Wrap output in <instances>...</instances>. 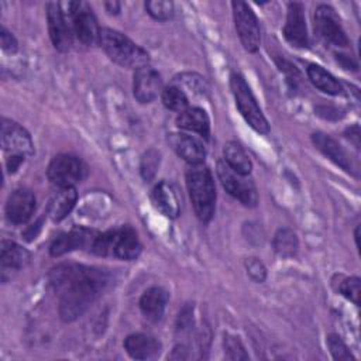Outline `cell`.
<instances>
[{"label": "cell", "instance_id": "cell-1", "mask_svg": "<svg viewBox=\"0 0 361 361\" xmlns=\"http://www.w3.org/2000/svg\"><path fill=\"white\" fill-rule=\"evenodd\" d=\"M106 269L80 264H59L49 272V282L59 298V314L72 322L80 317L110 283Z\"/></svg>", "mask_w": 361, "mask_h": 361}, {"label": "cell", "instance_id": "cell-2", "mask_svg": "<svg viewBox=\"0 0 361 361\" xmlns=\"http://www.w3.org/2000/svg\"><path fill=\"white\" fill-rule=\"evenodd\" d=\"M186 186L196 216L207 223L214 213L216 188L212 171L204 164L190 165L186 171Z\"/></svg>", "mask_w": 361, "mask_h": 361}, {"label": "cell", "instance_id": "cell-3", "mask_svg": "<svg viewBox=\"0 0 361 361\" xmlns=\"http://www.w3.org/2000/svg\"><path fill=\"white\" fill-rule=\"evenodd\" d=\"M99 45L107 54V56L120 66L133 68L135 71L148 65L149 62L148 54L117 30L102 28Z\"/></svg>", "mask_w": 361, "mask_h": 361}, {"label": "cell", "instance_id": "cell-4", "mask_svg": "<svg viewBox=\"0 0 361 361\" xmlns=\"http://www.w3.org/2000/svg\"><path fill=\"white\" fill-rule=\"evenodd\" d=\"M141 243L135 230L121 226L114 230L97 234L90 251L102 257H116L120 259H135L141 252Z\"/></svg>", "mask_w": 361, "mask_h": 361}, {"label": "cell", "instance_id": "cell-5", "mask_svg": "<svg viewBox=\"0 0 361 361\" xmlns=\"http://www.w3.org/2000/svg\"><path fill=\"white\" fill-rule=\"evenodd\" d=\"M230 87L235 99V104L244 120L258 133L267 134L269 131L268 120L257 103L250 86L240 73H233L230 78Z\"/></svg>", "mask_w": 361, "mask_h": 361}, {"label": "cell", "instance_id": "cell-6", "mask_svg": "<svg viewBox=\"0 0 361 361\" xmlns=\"http://www.w3.org/2000/svg\"><path fill=\"white\" fill-rule=\"evenodd\" d=\"M217 176L228 195L240 200L244 206L254 207L258 203V193L248 175H241L231 169L224 161L217 162Z\"/></svg>", "mask_w": 361, "mask_h": 361}, {"label": "cell", "instance_id": "cell-7", "mask_svg": "<svg viewBox=\"0 0 361 361\" xmlns=\"http://www.w3.org/2000/svg\"><path fill=\"white\" fill-rule=\"evenodd\" d=\"M86 166L75 155L61 154L52 158L47 168L48 179L58 188L75 186L85 178Z\"/></svg>", "mask_w": 361, "mask_h": 361}, {"label": "cell", "instance_id": "cell-8", "mask_svg": "<svg viewBox=\"0 0 361 361\" xmlns=\"http://www.w3.org/2000/svg\"><path fill=\"white\" fill-rule=\"evenodd\" d=\"M231 7L235 30L243 47L248 52H257L261 44V31L254 11L244 1H233Z\"/></svg>", "mask_w": 361, "mask_h": 361}, {"label": "cell", "instance_id": "cell-9", "mask_svg": "<svg viewBox=\"0 0 361 361\" xmlns=\"http://www.w3.org/2000/svg\"><path fill=\"white\" fill-rule=\"evenodd\" d=\"M314 30L327 44L334 47H347L348 38L343 30L336 10L327 4L317 6L314 11Z\"/></svg>", "mask_w": 361, "mask_h": 361}, {"label": "cell", "instance_id": "cell-10", "mask_svg": "<svg viewBox=\"0 0 361 361\" xmlns=\"http://www.w3.org/2000/svg\"><path fill=\"white\" fill-rule=\"evenodd\" d=\"M47 20L54 47L61 52L69 51L73 42V34L59 3L52 1L47 4Z\"/></svg>", "mask_w": 361, "mask_h": 361}, {"label": "cell", "instance_id": "cell-11", "mask_svg": "<svg viewBox=\"0 0 361 361\" xmlns=\"http://www.w3.org/2000/svg\"><path fill=\"white\" fill-rule=\"evenodd\" d=\"M133 93L140 103H151L162 93V80L155 69L149 65L134 71Z\"/></svg>", "mask_w": 361, "mask_h": 361}, {"label": "cell", "instance_id": "cell-12", "mask_svg": "<svg viewBox=\"0 0 361 361\" xmlns=\"http://www.w3.org/2000/svg\"><path fill=\"white\" fill-rule=\"evenodd\" d=\"M97 234L99 233L85 227H75L71 231L62 233L61 235H58L52 241L49 247V252L52 257H61L75 250H82V248L90 250Z\"/></svg>", "mask_w": 361, "mask_h": 361}, {"label": "cell", "instance_id": "cell-13", "mask_svg": "<svg viewBox=\"0 0 361 361\" xmlns=\"http://www.w3.org/2000/svg\"><path fill=\"white\" fill-rule=\"evenodd\" d=\"M1 147L8 154L31 155L34 151L30 134L17 123L3 118L1 120Z\"/></svg>", "mask_w": 361, "mask_h": 361}, {"label": "cell", "instance_id": "cell-14", "mask_svg": "<svg viewBox=\"0 0 361 361\" xmlns=\"http://www.w3.org/2000/svg\"><path fill=\"white\" fill-rule=\"evenodd\" d=\"M283 35L286 41L296 48H306L309 44L307 27L305 20V7L299 1L288 4L286 23L283 27Z\"/></svg>", "mask_w": 361, "mask_h": 361}, {"label": "cell", "instance_id": "cell-15", "mask_svg": "<svg viewBox=\"0 0 361 361\" xmlns=\"http://www.w3.org/2000/svg\"><path fill=\"white\" fill-rule=\"evenodd\" d=\"M169 145L188 164H203L206 158V148L200 140L185 133H175L168 137Z\"/></svg>", "mask_w": 361, "mask_h": 361}, {"label": "cell", "instance_id": "cell-16", "mask_svg": "<svg viewBox=\"0 0 361 361\" xmlns=\"http://www.w3.org/2000/svg\"><path fill=\"white\" fill-rule=\"evenodd\" d=\"M35 210V196L28 189L14 190L6 203L7 219L14 224L25 223Z\"/></svg>", "mask_w": 361, "mask_h": 361}, {"label": "cell", "instance_id": "cell-17", "mask_svg": "<svg viewBox=\"0 0 361 361\" xmlns=\"http://www.w3.org/2000/svg\"><path fill=\"white\" fill-rule=\"evenodd\" d=\"M151 200L158 212L169 219H175L180 213V202L176 189L165 180L158 182L151 193Z\"/></svg>", "mask_w": 361, "mask_h": 361}, {"label": "cell", "instance_id": "cell-18", "mask_svg": "<svg viewBox=\"0 0 361 361\" xmlns=\"http://www.w3.org/2000/svg\"><path fill=\"white\" fill-rule=\"evenodd\" d=\"M100 27L90 8H78L73 16V32L83 45L99 44Z\"/></svg>", "mask_w": 361, "mask_h": 361}, {"label": "cell", "instance_id": "cell-19", "mask_svg": "<svg viewBox=\"0 0 361 361\" xmlns=\"http://www.w3.org/2000/svg\"><path fill=\"white\" fill-rule=\"evenodd\" d=\"M169 300V293L161 286L147 289L140 299V309L144 317L149 322H159L165 313Z\"/></svg>", "mask_w": 361, "mask_h": 361}, {"label": "cell", "instance_id": "cell-20", "mask_svg": "<svg viewBox=\"0 0 361 361\" xmlns=\"http://www.w3.org/2000/svg\"><path fill=\"white\" fill-rule=\"evenodd\" d=\"M124 348L131 358L152 360L161 353V343L151 336L134 333L126 337Z\"/></svg>", "mask_w": 361, "mask_h": 361}, {"label": "cell", "instance_id": "cell-21", "mask_svg": "<svg viewBox=\"0 0 361 361\" xmlns=\"http://www.w3.org/2000/svg\"><path fill=\"white\" fill-rule=\"evenodd\" d=\"M312 141L324 157H327L330 161H333L341 169L353 173V165H351V161H350L347 152L333 137H330L324 133H314L312 135Z\"/></svg>", "mask_w": 361, "mask_h": 361}, {"label": "cell", "instance_id": "cell-22", "mask_svg": "<svg viewBox=\"0 0 361 361\" xmlns=\"http://www.w3.org/2000/svg\"><path fill=\"white\" fill-rule=\"evenodd\" d=\"M0 262H1V276L11 274V271H20L30 262V252L14 241H1L0 248Z\"/></svg>", "mask_w": 361, "mask_h": 361}, {"label": "cell", "instance_id": "cell-23", "mask_svg": "<svg viewBox=\"0 0 361 361\" xmlns=\"http://www.w3.org/2000/svg\"><path fill=\"white\" fill-rule=\"evenodd\" d=\"M78 199L75 186L58 188V190L51 196L48 203V216L54 221L63 220L73 209Z\"/></svg>", "mask_w": 361, "mask_h": 361}, {"label": "cell", "instance_id": "cell-24", "mask_svg": "<svg viewBox=\"0 0 361 361\" xmlns=\"http://www.w3.org/2000/svg\"><path fill=\"white\" fill-rule=\"evenodd\" d=\"M179 128L196 133L204 138H209L210 134V120L203 109L189 107L185 111L179 113L176 118Z\"/></svg>", "mask_w": 361, "mask_h": 361}, {"label": "cell", "instance_id": "cell-25", "mask_svg": "<svg viewBox=\"0 0 361 361\" xmlns=\"http://www.w3.org/2000/svg\"><path fill=\"white\" fill-rule=\"evenodd\" d=\"M224 154V162L234 169L235 172L241 173V175H250L251 169H252V162L250 159V157L247 155V152L244 151V148L235 142V141H230L224 145L223 149Z\"/></svg>", "mask_w": 361, "mask_h": 361}, {"label": "cell", "instance_id": "cell-26", "mask_svg": "<svg viewBox=\"0 0 361 361\" xmlns=\"http://www.w3.org/2000/svg\"><path fill=\"white\" fill-rule=\"evenodd\" d=\"M307 76L310 79V82L320 89L322 92L327 93V94H341L343 93V86L341 83L330 73L327 72L324 68L319 66V65H309L307 66Z\"/></svg>", "mask_w": 361, "mask_h": 361}, {"label": "cell", "instance_id": "cell-27", "mask_svg": "<svg viewBox=\"0 0 361 361\" xmlns=\"http://www.w3.org/2000/svg\"><path fill=\"white\" fill-rule=\"evenodd\" d=\"M299 240L293 230L279 228L274 237V250L282 258H290L298 252Z\"/></svg>", "mask_w": 361, "mask_h": 361}, {"label": "cell", "instance_id": "cell-28", "mask_svg": "<svg viewBox=\"0 0 361 361\" xmlns=\"http://www.w3.org/2000/svg\"><path fill=\"white\" fill-rule=\"evenodd\" d=\"M162 97V103L166 109L176 111V113H182L186 109H189V99L185 93V90H182V87L171 85L168 87H165L161 93Z\"/></svg>", "mask_w": 361, "mask_h": 361}, {"label": "cell", "instance_id": "cell-29", "mask_svg": "<svg viewBox=\"0 0 361 361\" xmlns=\"http://www.w3.org/2000/svg\"><path fill=\"white\" fill-rule=\"evenodd\" d=\"M147 13L159 21H166L173 17L175 8L172 1H164V0H151L145 3Z\"/></svg>", "mask_w": 361, "mask_h": 361}, {"label": "cell", "instance_id": "cell-30", "mask_svg": "<svg viewBox=\"0 0 361 361\" xmlns=\"http://www.w3.org/2000/svg\"><path fill=\"white\" fill-rule=\"evenodd\" d=\"M224 354L227 360H247L248 354L240 340V337L233 334L224 336Z\"/></svg>", "mask_w": 361, "mask_h": 361}, {"label": "cell", "instance_id": "cell-31", "mask_svg": "<svg viewBox=\"0 0 361 361\" xmlns=\"http://www.w3.org/2000/svg\"><path fill=\"white\" fill-rule=\"evenodd\" d=\"M327 345H329L330 353H331L334 360H338V361L354 360V357L351 355L348 347L345 345V343L337 334H330L327 337Z\"/></svg>", "mask_w": 361, "mask_h": 361}, {"label": "cell", "instance_id": "cell-32", "mask_svg": "<svg viewBox=\"0 0 361 361\" xmlns=\"http://www.w3.org/2000/svg\"><path fill=\"white\" fill-rule=\"evenodd\" d=\"M338 290L343 296H345L354 305L360 303V278L357 276L344 278L338 285Z\"/></svg>", "mask_w": 361, "mask_h": 361}, {"label": "cell", "instance_id": "cell-33", "mask_svg": "<svg viewBox=\"0 0 361 361\" xmlns=\"http://www.w3.org/2000/svg\"><path fill=\"white\" fill-rule=\"evenodd\" d=\"M159 165V154L154 149H149L144 154L141 159V175L145 180H151L155 176V172Z\"/></svg>", "mask_w": 361, "mask_h": 361}, {"label": "cell", "instance_id": "cell-34", "mask_svg": "<svg viewBox=\"0 0 361 361\" xmlns=\"http://www.w3.org/2000/svg\"><path fill=\"white\" fill-rule=\"evenodd\" d=\"M245 268H247L248 276L254 282L261 283V282L265 281V278H267V268H265V265L258 258H248L245 261Z\"/></svg>", "mask_w": 361, "mask_h": 361}, {"label": "cell", "instance_id": "cell-35", "mask_svg": "<svg viewBox=\"0 0 361 361\" xmlns=\"http://www.w3.org/2000/svg\"><path fill=\"white\" fill-rule=\"evenodd\" d=\"M0 42H1L3 51L7 52V54H14L18 49V44H17L16 37L8 30H6L4 27L0 30Z\"/></svg>", "mask_w": 361, "mask_h": 361}, {"label": "cell", "instance_id": "cell-36", "mask_svg": "<svg viewBox=\"0 0 361 361\" xmlns=\"http://www.w3.org/2000/svg\"><path fill=\"white\" fill-rule=\"evenodd\" d=\"M193 323V317H192V307L190 306H185L178 316V330L180 331H186L190 329Z\"/></svg>", "mask_w": 361, "mask_h": 361}, {"label": "cell", "instance_id": "cell-37", "mask_svg": "<svg viewBox=\"0 0 361 361\" xmlns=\"http://www.w3.org/2000/svg\"><path fill=\"white\" fill-rule=\"evenodd\" d=\"M24 155H18V154H8L7 159H6V165L10 173L16 172L18 169V166L24 162Z\"/></svg>", "mask_w": 361, "mask_h": 361}, {"label": "cell", "instance_id": "cell-38", "mask_svg": "<svg viewBox=\"0 0 361 361\" xmlns=\"http://www.w3.org/2000/svg\"><path fill=\"white\" fill-rule=\"evenodd\" d=\"M337 61L343 65V68L345 69H353V71H357V63L347 55H343V54H338L337 55Z\"/></svg>", "mask_w": 361, "mask_h": 361}, {"label": "cell", "instance_id": "cell-39", "mask_svg": "<svg viewBox=\"0 0 361 361\" xmlns=\"http://www.w3.org/2000/svg\"><path fill=\"white\" fill-rule=\"evenodd\" d=\"M104 7L110 14H117L120 11V3L117 1H106Z\"/></svg>", "mask_w": 361, "mask_h": 361}]
</instances>
